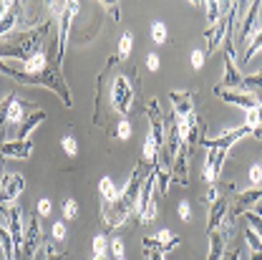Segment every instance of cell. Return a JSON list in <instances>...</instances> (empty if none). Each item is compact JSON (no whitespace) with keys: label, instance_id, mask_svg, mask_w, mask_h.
<instances>
[{"label":"cell","instance_id":"cell-1","mask_svg":"<svg viewBox=\"0 0 262 260\" xmlns=\"http://www.w3.org/2000/svg\"><path fill=\"white\" fill-rule=\"evenodd\" d=\"M0 73H5V76H10V78H15L18 84H23V86H46V89H51V91H56L61 101H63L66 106H71V91H68V86H66L63 76H61V71L58 68H46L43 73H26V71H18V68H10V66H5L0 61Z\"/></svg>","mask_w":262,"mask_h":260},{"label":"cell","instance_id":"cell-2","mask_svg":"<svg viewBox=\"0 0 262 260\" xmlns=\"http://www.w3.org/2000/svg\"><path fill=\"white\" fill-rule=\"evenodd\" d=\"M40 240H43V230H40V217L31 215L26 232H23V243L20 248L15 250V260H33L35 258V250L40 248Z\"/></svg>","mask_w":262,"mask_h":260},{"label":"cell","instance_id":"cell-3","mask_svg":"<svg viewBox=\"0 0 262 260\" xmlns=\"http://www.w3.org/2000/svg\"><path fill=\"white\" fill-rule=\"evenodd\" d=\"M78 3H68L66 10L61 13V23H58V51H56V66L61 68L66 56V48H68V31H71V21L78 15Z\"/></svg>","mask_w":262,"mask_h":260},{"label":"cell","instance_id":"cell-4","mask_svg":"<svg viewBox=\"0 0 262 260\" xmlns=\"http://www.w3.org/2000/svg\"><path fill=\"white\" fill-rule=\"evenodd\" d=\"M131 101H134V89H131L129 78L121 73V76H116V81H114V89H111V104H114V109L119 111V114H129L131 109Z\"/></svg>","mask_w":262,"mask_h":260},{"label":"cell","instance_id":"cell-5","mask_svg":"<svg viewBox=\"0 0 262 260\" xmlns=\"http://www.w3.org/2000/svg\"><path fill=\"white\" fill-rule=\"evenodd\" d=\"M23 187H26L23 174H18V172L3 174L0 177V205H15V199L20 197Z\"/></svg>","mask_w":262,"mask_h":260},{"label":"cell","instance_id":"cell-6","mask_svg":"<svg viewBox=\"0 0 262 260\" xmlns=\"http://www.w3.org/2000/svg\"><path fill=\"white\" fill-rule=\"evenodd\" d=\"M247 134H252V129H250L247 124H242V127H237V129L225 131V134L217 136V139H202V144H204L207 149H229L232 144H237V142L245 139Z\"/></svg>","mask_w":262,"mask_h":260},{"label":"cell","instance_id":"cell-7","mask_svg":"<svg viewBox=\"0 0 262 260\" xmlns=\"http://www.w3.org/2000/svg\"><path fill=\"white\" fill-rule=\"evenodd\" d=\"M225 159H227V149H209L207 164H204V182L207 185H217Z\"/></svg>","mask_w":262,"mask_h":260},{"label":"cell","instance_id":"cell-8","mask_svg":"<svg viewBox=\"0 0 262 260\" xmlns=\"http://www.w3.org/2000/svg\"><path fill=\"white\" fill-rule=\"evenodd\" d=\"M182 240L177 235H171V230H159L154 237H144V248L146 250H157V253H169L171 248H177Z\"/></svg>","mask_w":262,"mask_h":260},{"label":"cell","instance_id":"cell-9","mask_svg":"<svg viewBox=\"0 0 262 260\" xmlns=\"http://www.w3.org/2000/svg\"><path fill=\"white\" fill-rule=\"evenodd\" d=\"M33 152L31 139H10L0 142V157H13V159H28Z\"/></svg>","mask_w":262,"mask_h":260},{"label":"cell","instance_id":"cell-10","mask_svg":"<svg viewBox=\"0 0 262 260\" xmlns=\"http://www.w3.org/2000/svg\"><path fill=\"white\" fill-rule=\"evenodd\" d=\"M214 94L222 98V101H227V104H234V106H242V109H255V106H260L257 104V96L255 94H247V91H227V89H217L214 86Z\"/></svg>","mask_w":262,"mask_h":260},{"label":"cell","instance_id":"cell-11","mask_svg":"<svg viewBox=\"0 0 262 260\" xmlns=\"http://www.w3.org/2000/svg\"><path fill=\"white\" fill-rule=\"evenodd\" d=\"M227 207H229L227 197H217V199L209 205V215H207V235L222 228V223H225V217H227Z\"/></svg>","mask_w":262,"mask_h":260},{"label":"cell","instance_id":"cell-12","mask_svg":"<svg viewBox=\"0 0 262 260\" xmlns=\"http://www.w3.org/2000/svg\"><path fill=\"white\" fill-rule=\"evenodd\" d=\"M257 18H260V0H255V3L250 5L245 21L239 23V43H242V46L250 41V35L255 38V33H257Z\"/></svg>","mask_w":262,"mask_h":260},{"label":"cell","instance_id":"cell-13","mask_svg":"<svg viewBox=\"0 0 262 260\" xmlns=\"http://www.w3.org/2000/svg\"><path fill=\"white\" fill-rule=\"evenodd\" d=\"M217 89H227V91H242V73L234 66L232 56H225V78L217 84Z\"/></svg>","mask_w":262,"mask_h":260},{"label":"cell","instance_id":"cell-14","mask_svg":"<svg viewBox=\"0 0 262 260\" xmlns=\"http://www.w3.org/2000/svg\"><path fill=\"white\" fill-rule=\"evenodd\" d=\"M169 101H171L177 116L184 119V116L194 114V91H171V94H169Z\"/></svg>","mask_w":262,"mask_h":260},{"label":"cell","instance_id":"cell-15","mask_svg":"<svg viewBox=\"0 0 262 260\" xmlns=\"http://www.w3.org/2000/svg\"><path fill=\"white\" fill-rule=\"evenodd\" d=\"M227 237H229V230H225V228L209 232V253H207V260L225 258V253H227Z\"/></svg>","mask_w":262,"mask_h":260},{"label":"cell","instance_id":"cell-16","mask_svg":"<svg viewBox=\"0 0 262 260\" xmlns=\"http://www.w3.org/2000/svg\"><path fill=\"white\" fill-rule=\"evenodd\" d=\"M189 152H192V147L182 144L179 154L174 157V164H171V182H179V185H187V182H189V177H187V159H189Z\"/></svg>","mask_w":262,"mask_h":260},{"label":"cell","instance_id":"cell-17","mask_svg":"<svg viewBox=\"0 0 262 260\" xmlns=\"http://www.w3.org/2000/svg\"><path fill=\"white\" fill-rule=\"evenodd\" d=\"M43 122H46V111H40V109H38L35 114H31V116H28V119H26V122L20 124V131H18V139H28V136H31L33 131H35L38 127H40V124H43Z\"/></svg>","mask_w":262,"mask_h":260},{"label":"cell","instance_id":"cell-18","mask_svg":"<svg viewBox=\"0 0 262 260\" xmlns=\"http://www.w3.org/2000/svg\"><path fill=\"white\" fill-rule=\"evenodd\" d=\"M23 68H26V73H43L46 68H48V53L40 48V51H35L31 58L23 64Z\"/></svg>","mask_w":262,"mask_h":260},{"label":"cell","instance_id":"cell-19","mask_svg":"<svg viewBox=\"0 0 262 260\" xmlns=\"http://www.w3.org/2000/svg\"><path fill=\"white\" fill-rule=\"evenodd\" d=\"M18 15H20V3H13L10 13L0 21V38H3V35H10V33L15 31V26H18Z\"/></svg>","mask_w":262,"mask_h":260},{"label":"cell","instance_id":"cell-20","mask_svg":"<svg viewBox=\"0 0 262 260\" xmlns=\"http://www.w3.org/2000/svg\"><path fill=\"white\" fill-rule=\"evenodd\" d=\"M98 190H101L103 202H116V199H119V190L114 187L111 177H101V182H98Z\"/></svg>","mask_w":262,"mask_h":260},{"label":"cell","instance_id":"cell-21","mask_svg":"<svg viewBox=\"0 0 262 260\" xmlns=\"http://www.w3.org/2000/svg\"><path fill=\"white\" fill-rule=\"evenodd\" d=\"M242 91H247V94H260L262 91V71L260 73H252V76H247V78H242Z\"/></svg>","mask_w":262,"mask_h":260},{"label":"cell","instance_id":"cell-22","mask_svg":"<svg viewBox=\"0 0 262 260\" xmlns=\"http://www.w3.org/2000/svg\"><path fill=\"white\" fill-rule=\"evenodd\" d=\"M222 8H227L225 3H207V21H209V28L217 26V21L222 18Z\"/></svg>","mask_w":262,"mask_h":260},{"label":"cell","instance_id":"cell-23","mask_svg":"<svg viewBox=\"0 0 262 260\" xmlns=\"http://www.w3.org/2000/svg\"><path fill=\"white\" fill-rule=\"evenodd\" d=\"M131 46H134V35L131 33H124L121 35V41H119V61H126L129 58V53H131Z\"/></svg>","mask_w":262,"mask_h":260},{"label":"cell","instance_id":"cell-24","mask_svg":"<svg viewBox=\"0 0 262 260\" xmlns=\"http://www.w3.org/2000/svg\"><path fill=\"white\" fill-rule=\"evenodd\" d=\"M260 48H262V28L255 33L252 43H250V46H247V51H245V64H247V61H252V56H255V53H257Z\"/></svg>","mask_w":262,"mask_h":260},{"label":"cell","instance_id":"cell-25","mask_svg":"<svg viewBox=\"0 0 262 260\" xmlns=\"http://www.w3.org/2000/svg\"><path fill=\"white\" fill-rule=\"evenodd\" d=\"M245 237H247V245L252 248V253H262V237L255 232L252 228L245 230Z\"/></svg>","mask_w":262,"mask_h":260},{"label":"cell","instance_id":"cell-26","mask_svg":"<svg viewBox=\"0 0 262 260\" xmlns=\"http://www.w3.org/2000/svg\"><path fill=\"white\" fill-rule=\"evenodd\" d=\"M151 41L154 43H166V26H164L162 21H157V23H151Z\"/></svg>","mask_w":262,"mask_h":260},{"label":"cell","instance_id":"cell-27","mask_svg":"<svg viewBox=\"0 0 262 260\" xmlns=\"http://www.w3.org/2000/svg\"><path fill=\"white\" fill-rule=\"evenodd\" d=\"M260 124H262V106H255V109L247 111V127L255 131Z\"/></svg>","mask_w":262,"mask_h":260},{"label":"cell","instance_id":"cell-28","mask_svg":"<svg viewBox=\"0 0 262 260\" xmlns=\"http://www.w3.org/2000/svg\"><path fill=\"white\" fill-rule=\"evenodd\" d=\"M71 255L68 253H63V250H58V248H53L51 243L46 245V260H68Z\"/></svg>","mask_w":262,"mask_h":260},{"label":"cell","instance_id":"cell-29","mask_svg":"<svg viewBox=\"0 0 262 260\" xmlns=\"http://www.w3.org/2000/svg\"><path fill=\"white\" fill-rule=\"evenodd\" d=\"M78 215V202L76 199H66L63 202V217L66 220H73Z\"/></svg>","mask_w":262,"mask_h":260},{"label":"cell","instance_id":"cell-30","mask_svg":"<svg viewBox=\"0 0 262 260\" xmlns=\"http://www.w3.org/2000/svg\"><path fill=\"white\" fill-rule=\"evenodd\" d=\"M245 220H247V223H250V228L262 237V217L260 215H255V212H245Z\"/></svg>","mask_w":262,"mask_h":260},{"label":"cell","instance_id":"cell-31","mask_svg":"<svg viewBox=\"0 0 262 260\" xmlns=\"http://www.w3.org/2000/svg\"><path fill=\"white\" fill-rule=\"evenodd\" d=\"M63 152L68 154V157H76V152H78V144H76V139L73 136H63Z\"/></svg>","mask_w":262,"mask_h":260},{"label":"cell","instance_id":"cell-32","mask_svg":"<svg viewBox=\"0 0 262 260\" xmlns=\"http://www.w3.org/2000/svg\"><path fill=\"white\" fill-rule=\"evenodd\" d=\"M15 98V94H10V96L3 98V104H0V127L8 122V109H10V101Z\"/></svg>","mask_w":262,"mask_h":260},{"label":"cell","instance_id":"cell-33","mask_svg":"<svg viewBox=\"0 0 262 260\" xmlns=\"http://www.w3.org/2000/svg\"><path fill=\"white\" fill-rule=\"evenodd\" d=\"M204 61H207V51H199V48H196V51H192V68H196V71H199V68L204 66Z\"/></svg>","mask_w":262,"mask_h":260},{"label":"cell","instance_id":"cell-34","mask_svg":"<svg viewBox=\"0 0 262 260\" xmlns=\"http://www.w3.org/2000/svg\"><path fill=\"white\" fill-rule=\"evenodd\" d=\"M116 136H119V139H124V142L131 139V124L126 122V119H124V122H119V127H116Z\"/></svg>","mask_w":262,"mask_h":260},{"label":"cell","instance_id":"cell-35","mask_svg":"<svg viewBox=\"0 0 262 260\" xmlns=\"http://www.w3.org/2000/svg\"><path fill=\"white\" fill-rule=\"evenodd\" d=\"M106 245H108V237L106 235H96L94 237V255L96 253H106Z\"/></svg>","mask_w":262,"mask_h":260},{"label":"cell","instance_id":"cell-36","mask_svg":"<svg viewBox=\"0 0 262 260\" xmlns=\"http://www.w3.org/2000/svg\"><path fill=\"white\" fill-rule=\"evenodd\" d=\"M111 253H114V258L116 260H124V243H121V237H114V243H111Z\"/></svg>","mask_w":262,"mask_h":260},{"label":"cell","instance_id":"cell-37","mask_svg":"<svg viewBox=\"0 0 262 260\" xmlns=\"http://www.w3.org/2000/svg\"><path fill=\"white\" fill-rule=\"evenodd\" d=\"M46 215H51V199H40L38 202V217H46Z\"/></svg>","mask_w":262,"mask_h":260},{"label":"cell","instance_id":"cell-38","mask_svg":"<svg viewBox=\"0 0 262 260\" xmlns=\"http://www.w3.org/2000/svg\"><path fill=\"white\" fill-rule=\"evenodd\" d=\"M66 237V225L63 223H56L53 225V240H63Z\"/></svg>","mask_w":262,"mask_h":260},{"label":"cell","instance_id":"cell-39","mask_svg":"<svg viewBox=\"0 0 262 260\" xmlns=\"http://www.w3.org/2000/svg\"><path fill=\"white\" fill-rule=\"evenodd\" d=\"M179 217L187 220V223L192 220V212H189V205H187V202H179Z\"/></svg>","mask_w":262,"mask_h":260},{"label":"cell","instance_id":"cell-40","mask_svg":"<svg viewBox=\"0 0 262 260\" xmlns=\"http://www.w3.org/2000/svg\"><path fill=\"white\" fill-rule=\"evenodd\" d=\"M217 197H220V187H217V185H209V192H207V205H212Z\"/></svg>","mask_w":262,"mask_h":260},{"label":"cell","instance_id":"cell-41","mask_svg":"<svg viewBox=\"0 0 262 260\" xmlns=\"http://www.w3.org/2000/svg\"><path fill=\"white\" fill-rule=\"evenodd\" d=\"M146 66H149L151 71H157V68H159V56H157V53H149V56H146Z\"/></svg>","mask_w":262,"mask_h":260},{"label":"cell","instance_id":"cell-42","mask_svg":"<svg viewBox=\"0 0 262 260\" xmlns=\"http://www.w3.org/2000/svg\"><path fill=\"white\" fill-rule=\"evenodd\" d=\"M225 260H239V250H237V248L227 250V253H225Z\"/></svg>","mask_w":262,"mask_h":260},{"label":"cell","instance_id":"cell-43","mask_svg":"<svg viewBox=\"0 0 262 260\" xmlns=\"http://www.w3.org/2000/svg\"><path fill=\"white\" fill-rule=\"evenodd\" d=\"M146 260H164V255L157 250H146Z\"/></svg>","mask_w":262,"mask_h":260},{"label":"cell","instance_id":"cell-44","mask_svg":"<svg viewBox=\"0 0 262 260\" xmlns=\"http://www.w3.org/2000/svg\"><path fill=\"white\" fill-rule=\"evenodd\" d=\"M91 260H108V255H106V253H96Z\"/></svg>","mask_w":262,"mask_h":260},{"label":"cell","instance_id":"cell-45","mask_svg":"<svg viewBox=\"0 0 262 260\" xmlns=\"http://www.w3.org/2000/svg\"><path fill=\"white\" fill-rule=\"evenodd\" d=\"M252 136H257V139H262V124H260V127H257L255 131H252Z\"/></svg>","mask_w":262,"mask_h":260},{"label":"cell","instance_id":"cell-46","mask_svg":"<svg viewBox=\"0 0 262 260\" xmlns=\"http://www.w3.org/2000/svg\"><path fill=\"white\" fill-rule=\"evenodd\" d=\"M250 260H262V253H252V258Z\"/></svg>","mask_w":262,"mask_h":260},{"label":"cell","instance_id":"cell-47","mask_svg":"<svg viewBox=\"0 0 262 260\" xmlns=\"http://www.w3.org/2000/svg\"><path fill=\"white\" fill-rule=\"evenodd\" d=\"M0 21H3V15H0Z\"/></svg>","mask_w":262,"mask_h":260},{"label":"cell","instance_id":"cell-48","mask_svg":"<svg viewBox=\"0 0 262 260\" xmlns=\"http://www.w3.org/2000/svg\"><path fill=\"white\" fill-rule=\"evenodd\" d=\"M260 164H262V162H260Z\"/></svg>","mask_w":262,"mask_h":260}]
</instances>
